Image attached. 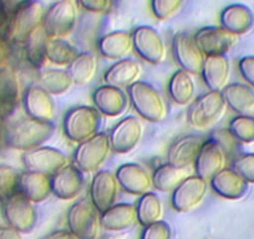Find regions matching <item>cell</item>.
<instances>
[{"label": "cell", "instance_id": "cell-1", "mask_svg": "<svg viewBox=\"0 0 254 239\" xmlns=\"http://www.w3.org/2000/svg\"><path fill=\"white\" fill-rule=\"evenodd\" d=\"M55 131L53 122H45L26 117L6 130L5 142L9 147L20 151H30L40 147Z\"/></svg>", "mask_w": 254, "mask_h": 239}, {"label": "cell", "instance_id": "cell-2", "mask_svg": "<svg viewBox=\"0 0 254 239\" xmlns=\"http://www.w3.org/2000/svg\"><path fill=\"white\" fill-rule=\"evenodd\" d=\"M228 105L222 92L208 91L192 104L187 114L190 125L198 131L211 130L226 115Z\"/></svg>", "mask_w": 254, "mask_h": 239}, {"label": "cell", "instance_id": "cell-3", "mask_svg": "<svg viewBox=\"0 0 254 239\" xmlns=\"http://www.w3.org/2000/svg\"><path fill=\"white\" fill-rule=\"evenodd\" d=\"M128 97L141 117L150 122H162L168 116L165 97L145 81H137L128 87Z\"/></svg>", "mask_w": 254, "mask_h": 239}, {"label": "cell", "instance_id": "cell-4", "mask_svg": "<svg viewBox=\"0 0 254 239\" xmlns=\"http://www.w3.org/2000/svg\"><path fill=\"white\" fill-rule=\"evenodd\" d=\"M101 123L99 110L90 106H77L70 110L64 119V133L71 142L81 143L97 135Z\"/></svg>", "mask_w": 254, "mask_h": 239}, {"label": "cell", "instance_id": "cell-5", "mask_svg": "<svg viewBox=\"0 0 254 239\" xmlns=\"http://www.w3.org/2000/svg\"><path fill=\"white\" fill-rule=\"evenodd\" d=\"M111 143L109 135L105 132L97 133L94 137L79 143L74 153L75 166L82 173L99 172L111 153Z\"/></svg>", "mask_w": 254, "mask_h": 239}, {"label": "cell", "instance_id": "cell-6", "mask_svg": "<svg viewBox=\"0 0 254 239\" xmlns=\"http://www.w3.org/2000/svg\"><path fill=\"white\" fill-rule=\"evenodd\" d=\"M69 229L80 239H99L101 213L89 199H80L67 212Z\"/></svg>", "mask_w": 254, "mask_h": 239}, {"label": "cell", "instance_id": "cell-7", "mask_svg": "<svg viewBox=\"0 0 254 239\" xmlns=\"http://www.w3.org/2000/svg\"><path fill=\"white\" fill-rule=\"evenodd\" d=\"M44 14L45 10L40 1L29 0L21 4L11 13L9 40L18 44H25L30 34L43 25Z\"/></svg>", "mask_w": 254, "mask_h": 239}, {"label": "cell", "instance_id": "cell-8", "mask_svg": "<svg viewBox=\"0 0 254 239\" xmlns=\"http://www.w3.org/2000/svg\"><path fill=\"white\" fill-rule=\"evenodd\" d=\"M77 11L71 0H59L45 10L43 26L49 38L64 39L74 30Z\"/></svg>", "mask_w": 254, "mask_h": 239}, {"label": "cell", "instance_id": "cell-9", "mask_svg": "<svg viewBox=\"0 0 254 239\" xmlns=\"http://www.w3.org/2000/svg\"><path fill=\"white\" fill-rule=\"evenodd\" d=\"M24 166L28 171L53 176L69 165V158L63 151L48 146H40L26 151L23 155Z\"/></svg>", "mask_w": 254, "mask_h": 239}, {"label": "cell", "instance_id": "cell-10", "mask_svg": "<svg viewBox=\"0 0 254 239\" xmlns=\"http://www.w3.org/2000/svg\"><path fill=\"white\" fill-rule=\"evenodd\" d=\"M207 181L199 176H190L172 192L171 203L180 213H188L198 208L207 196Z\"/></svg>", "mask_w": 254, "mask_h": 239}, {"label": "cell", "instance_id": "cell-11", "mask_svg": "<svg viewBox=\"0 0 254 239\" xmlns=\"http://www.w3.org/2000/svg\"><path fill=\"white\" fill-rule=\"evenodd\" d=\"M133 48L138 55L153 65L162 64L167 58V48L156 29L152 26H138L132 34Z\"/></svg>", "mask_w": 254, "mask_h": 239}, {"label": "cell", "instance_id": "cell-12", "mask_svg": "<svg viewBox=\"0 0 254 239\" xmlns=\"http://www.w3.org/2000/svg\"><path fill=\"white\" fill-rule=\"evenodd\" d=\"M4 213L11 228L19 233L30 232L38 221V212L34 203L19 192L5 201Z\"/></svg>", "mask_w": 254, "mask_h": 239}, {"label": "cell", "instance_id": "cell-13", "mask_svg": "<svg viewBox=\"0 0 254 239\" xmlns=\"http://www.w3.org/2000/svg\"><path fill=\"white\" fill-rule=\"evenodd\" d=\"M120 188L121 187L116 175L110 171H99L92 178L90 187V201L100 213H104L116 204Z\"/></svg>", "mask_w": 254, "mask_h": 239}, {"label": "cell", "instance_id": "cell-14", "mask_svg": "<svg viewBox=\"0 0 254 239\" xmlns=\"http://www.w3.org/2000/svg\"><path fill=\"white\" fill-rule=\"evenodd\" d=\"M194 41L204 56L226 55L234 46L238 38L223 26H207L197 31Z\"/></svg>", "mask_w": 254, "mask_h": 239}, {"label": "cell", "instance_id": "cell-15", "mask_svg": "<svg viewBox=\"0 0 254 239\" xmlns=\"http://www.w3.org/2000/svg\"><path fill=\"white\" fill-rule=\"evenodd\" d=\"M172 49L176 61L180 64L182 70L190 72V75L202 71L206 56L199 50L194 39L190 34L178 33L173 38Z\"/></svg>", "mask_w": 254, "mask_h": 239}, {"label": "cell", "instance_id": "cell-16", "mask_svg": "<svg viewBox=\"0 0 254 239\" xmlns=\"http://www.w3.org/2000/svg\"><path fill=\"white\" fill-rule=\"evenodd\" d=\"M143 136V126L135 116H127L121 120L109 135L112 151L127 153L140 143Z\"/></svg>", "mask_w": 254, "mask_h": 239}, {"label": "cell", "instance_id": "cell-17", "mask_svg": "<svg viewBox=\"0 0 254 239\" xmlns=\"http://www.w3.org/2000/svg\"><path fill=\"white\" fill-rule=\"evenodd\" d=\"M84 173L75 165H67L50 177L51 193L64 201L75 199L84 188Z\"/></svg>", "mask_w": 254, "mask_h": 239}, {"label": "cell", "instance_id": "cell-18", "mask_svg": "<svg viewBox=\"0 0 254 239\" xmlns=\"http://www.w3.org/2000/svg\"><path fill=\"white\" fill-rule=\"evenodd\" d=\"M227 155L224 148L217 141L209 140L203 142L198 153L196 163L197 176L204 181H211L212 178L226 168Z\"/></svg>", "mask_w": 254, "mask_h": 239}, {"label": "cell", "instance_id": "cell-19", "mask_svg": "<svg viewBox=\"0 0 254 239\" xmlns=\"http://www.w3.org/2000/svg\"><path fill=\"white\" fill-rule=\"evenodd\" d=\"M116 178L120 187L133 196H143L152 188V177L136 163H126L117 168Z\"/></svg>", "mask_w": 254, "mask_h": 239}, {"label": "cell", "instance_id": "cell-20", "mask_svg": "<svg viewBox=\"0 0 254 239\" xmlns=\"http://www.w3.org/2000/svg\"><path fill=\"white\" fill-rule=\"evenodd\" d=\"M23 101L29 117L39 121L51 122L55 115V104L51 95L40 85L29 86L24 94Z\"/></svg>", "mask_w": 254, "mask_h": 239}, {"label": "cell", "instance_id": "cell-21", "mask_svg": "<svg viewBox=\"0 0 254 239\" xmlns=\"http://www.w3.org/2000/svg\"><path fill=\"white\" fill-rule=\"evenodd\" d=\"M203 141L201 137L188 135L176 140L167 151V163L178 168H190L196 163Z\"/></svg>", "mask_w": 254, "mask_h": 239}, {"label": "cell", "instance_id": "cell-22", "mask_svg": "<svg viewBox=\"0 0 254 239\" xmlns=\"http://www.w3.org/2000/svg\"><path fill=\"white\" fill-rule=\"evenodd\" d=\"M204 84L211 91L222 92L231 79V64L226 55L206 56L202 66Z\"/></svg>", "mask_w": 254, "mask_h": 239}, {"label": "cell", "instance_id": "cell-23", "mask_svg": "<svg viewBox=\"0 0 254 239\" xmlns=\"http://www.w3.org/2000/svg\"><path fill=\"white\" fill-rule=\"evenodd\" d=\"M137 222V209L133 204H115L101 213V228L112 233L128 231L135 227Z\"/></svg>", "mask_w": 254, "mask_h": 239}, {"label": "cell", "instance_id": "cell-24", "mask_svg": "<svg viewBox=\"0 0 254 239\" xmlns=\"http://www.w3.org/2000/svg\"><path fill=\"white\" fill-rule=\"evenodd\" d=\"M92 100L100 114L109 117H116L124 114L128 102L124 90L110 85L100 86L95 90Z\"/></svg>", "mask_w": 254, "mask_h": 239}, {"label": "cell", "instance_id": "cell-25", "mask_svg": "<svg viewBox=\"0 0 254 239\" xmlns=\"http://www.w3.org/2000/svg\"><path fill=\"white\" fill-rule=\"evenodd\" d=\"M211 187L223 198L239 199L248 191V182L233 168H223L211 179Z\"/></svg>", "mask_w": 254, "mask_h": 239}, {"label": "cell", "instance_id": "cell-26", "mask_svg": "<svg viewBox=\"0 0 254 239\" xmlns=\"http://www.w3.org/2000/svg\"><path fill=\"white\" fill-rule=\"evenodd\" d=\"M19 193L33 203H41L51 194L50 176L44 173L25 171L19 178Z\"/></svg>", "mask_w": 254, "mask_h": 239}, {"label": "cell", "instance_id": "cell-27", "mask_svg": "<svg viewBox=\"0 0 254 239\" xmlns=\"http://www.w3.org/2000/svg\"><path fill=\"white\" fill-rule=\"evenodd\" d=\"M142 71L143 69L140 62L124 59L107 69L104 75V79L106 81V85H110V86L128 89L133 84L140 81Z\"/></svg>", "mask_w": 254, "mask_h": 239}, {"label": "cell", "instance_id": "cell-28", "mask_svg": "<svg viewBox=\"0 0 254 239\" xmlns=\"http://www.w3.org/2000/svg\"><path fill=\"white\" fill-rule=\"evenodd\" d=\"M21 99L19 80L13 71H0V120L10 116Z\"/></svg>", "mask_w": 254, "mask_h": 239}, {"label": "cell", "instance_id": "cell-29", "mask_svg": "<svg viewBox=\"0 0 254 239\" xmlns=\"http://www.w3.org/2000/svg\"><path fill=\"white\" fill-rule=\"evenodd\" d=\"M100 54L110 60H124L133 49L132 34L114 31L102 36L97 44Z\"/></svg>", "mask_w": 254, "mask_h": 239}, {"label": "cell", "instance_id": "cell-30", "mask_svg": "<svg viewBox=\"0 0 254 239\" xmlns=\"http://www.w3.org/2000/svg\"><path fill=\"white\" fill-rule=\"evenodd\" d=\"M221 23L226 30L231 31L234 35H241L248 33L253 28L254 14L248 6L233 4L222 11Z\"/></svg>", "mask_w": 254, "mask_h": 239}, {"label": "cell", "instance_id": "cell-31", "mask_svg": "<svg viewBox=\"0 0 254 239\" xmlns=\"http://www.w3.org/2000/svg\"><path fill=\"white\" fill-rule=\"evenodd\" d=\"M228 107L239 116L254 117V91L244 84H231L222 91Z\"/></svg>", "mask_w": 254, "mask_h": 239}, {"label": "cell", "instance_id": "cell-32", "mask_svg": "<svg viewBox=\"0 0 254 239\" xmlns=\"http://www.w3.org/2000/svg\"><path fill=\"white\" fill-rule=\"evenodd\" d=\"M190 176H192L190 168H178L166 163L153 172L152 183L156 189L168 193L175 191Z\"/></svg>", "mask_w": 254, "mask_h": 239}, {"label": "cell", "instance_id": "cell-33", "mask_svg": "<svg viewBox=\"0 0 254 239\" xmlns=\"http://www.w3.org/2000/svg\"><path fill=\"white\" fill-rule=\"evenodd\" d=\"M168 94L170 97L181 106H186L193 100L196 94V84L190 72L178 70L168 82Z\"/></svg>", "mask_w": 254, "mask_h": 239}, {"label": "cell", "instance_id": "cell-34", "mask_svg": "<svg viewBox=\"0 0 254 239\" xmlns=\"http://www.w3.org/2000/svg\"><path fill=\"white\" fill-rule=\"evenodd\" d=\"M67 72L75 85H86L95 77L97 71V59L91 53H81L67 66Z\"/></svg>", "mask_w": 254, "mask_h": 239}, {"label": "cell", "instance_id": "cell-35", "mask_svg": "<svg viewBox=\"0 0 254 239\" xmlns=\"http://www.w3.org/2000/svg\"><path fill=\"white\" fill-rule=\"evenodd\" d=\"M49 35L46 34L44 26H39L38 29L30 34L28 40L25 41V53L29 62L35 69H40L46 61V46H48Z\"/></svg>", "mask_w": 254, "mask_h": 239}, {"label": "cell", "instance_id": "cell-36", "mask_svg": "<svg viewBox=\"0 0 254 239\" xmlns=\"http://www.w3.org/2000/svg\"><path fill=\"white\" fill-rule=\"evenodd\" d=\"M40 86L49 92L50 95H63L66 94L74 85L71 76L66 70L48 69L43 70L39 74Z\"/></svg>", "mask_w": 254, "mask_h": 239}, {"label": "cell", "instance_id": "cell-37", "mask_svg": "<svg viewBox=\"0 0 254 239\" xmlns=\"http://www.w3.org/2000/svg\"><path fill=\"white\" fill-rule=\"evenodd\" d=\"M136 209H137L138 223L143 227L162 221L163 213H165L162 202L158 198L157 194L152 192L141 196Z\"/></svg>", "mask_w": 254, "mask_h": 239}, {"label": "cell", "instance_id": "cell-38", "mask_svg": "<svg viewBox=\"0 0 254 239\" xmlns=\"http://www.w3.org/2000/svg\"><path fill=\"white\" fill-rule=\"evenodd\" d=\"M76 49L65 39L50 38L46 46V60L58 66H69L76 56Z\"/></svg>", "mask_w": 254, "mask_h": 239}, {"label": "cell", "instance_id": "cell-39", "mask_svg": "<svg viewBox=\"0 0 254 239\" xmlns=\"http://www.w3.org/2000/svg\"><path fill=\"white\" fill-rule=\"evenodd\" d=\"M20 173L9 166H0V201H8L19 192Z\"/></svg>", "mask_w": 254, "mask_h": 239}, {"label": "cell", "instance_id": "cell-40", "mask_svg": "<svg viewBox=\"0 0 254 239\" xmlns=\"http://www.w3.org/2000/svg\"><path fill=\"white\" fill-rule=\"evenodd\" d=\"M229 133L244 143L254 142V117L237 116L229 122Z\"/></svg>", "mask_w": 254, "mask_h": 239}, {"label": "cell", "instance_id": "cell-41", "mask_svg": "<svg viewBox=\"0 0 254 239\" xmlns=\"http://www.w3.org/2000/svg\"><path fill=\"white\" fill-rule=\"evenodd\" d=\"M183 3L185 0H151V9L156 18L167 20L180 10Z\"/></svg>", "mask_w": 254, "mask_h": 239}, {"label": "cell", "instance_id": "cell-42", "mask_svg": "<svg viewBox=\"0 0 254 239\" xmlns=\"http://www.w3.org/2000/svg\"><path fill=\"white\" fill-rule=\"evenodd\" d=\"M233 170L239 173L248 183H254V153L238 156L233 161Z\"/></svg>", "mask_w": 254, "mask_h": 239}, {"label": "cell", "instance_id": "cell-43", "mask_svg": "<svg viewBox=\"0 0 254 239\" xmlns=\"http://www.w3.org/2000/svg\"><path fill=\"white\" fill-rule=\"evenodd\" d=\"M172 232L167 222L160 221L145 227L140 239H171Z\"/></svg>", "mask_w": 254, "mask_h": 239}, {"label": "cell", "instance_id": "cell-44", "mask_svg": "<svg viewBox=\"0 0 254 239\" xmlns=\"http://www.w3.org/2000/svg\"><path fill=\"white\" fill-rule=\"evenodd\" d=\"M239 72L248 84L254 87V56H244L238 64Z\"/></svg>", "mask_w": 254, "mask_h": 239}, {"label": "cell", "instance_id": "cell-45", "mask_svg": "<svg viewBox=\"0 0 254 239\" xmlns=\"http://www.w3.org/2000/svg\"><path fill=\"white\" fill-rule=\"evenodd\" d=\"M11 13L6 8L5 3L0 0V38L9 40V30H10Z\"/></svg>", "mask_w": 254, "mask_h": 239}, {"label": "cell", "instance_id": "cell-46", "mask_svg": "<svg viewBox=\"0 0 254 239\" xmlns=\"http://www.w3.org/2000/svg\"><path fill=\"white\" fill-rule=\"evenodd\" d=\"M80 5L91 13H105L110 9L111 0H79Z\"/></svg>", "mask_w": 254, "mask_h": 239}, {"label": "cell", "instance_id": "cell-47", "mask_svg": "<svg viewBox=\"0 0 254 239\" xmlns=\"http://www.w3.org/2000/svg\"><path fill=\"white\" fill-rule=\"evenodd\" d=\"M41 239H80L76 234L72 233L70 229H58L51 233L46 234Z\"/></svg>", "mask_w": 254, "mask_h": 239}, {"label": "cell", "instance_id": "cell-48", "mask_svg": "<svg viewBox=\"0 0 254 239\" xmlns=\"http://www.w3.org/2000/svg\"><path fill=\"white\" fill-rule=\"evenodd\" d=\"M9 55V46L6 44V40L3 38H0V64L8 58Z\"/></svg>", "mask_w": 254, "mask_h": 239}, {"label": "cell", "instance_id": "cell-49", "mask_svg": "<svg viewBox=\"0 0 254 239\" xmlns=\"http://www.w3.org/2000/svg\"><path fill=\"white\" fill-rule=\"evenodd\" d=\"M3 1L5 3L6 8L9 9V11H10V13H13L16 8H19L21 4L26 3V1H29V0H3Z\"/></svg>", "mask_w": 254, "mask_h": 239}]
</instances>
